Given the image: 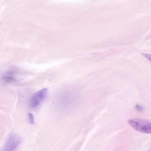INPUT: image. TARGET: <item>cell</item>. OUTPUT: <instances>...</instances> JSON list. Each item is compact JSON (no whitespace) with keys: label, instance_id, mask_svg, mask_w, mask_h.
Returning a JSON list of instances; mask_svg holds the SVG:
<instances>
[{"label":"cell","instance_id":"277c9868","mask_svg":"<svg viewBox=\"0 0 151 151\" xmlns=\"http://www.w3.org/2000/svg\"><path fill=\"white\" fill-rule=\"evenodd\" d=\"M3 79L5 81L7 82H12L15 80L13 77L10 76L4 77L3 78Z\"/></svg>","mask_w":151,"mask_h":151},{"label":"cell","instance_id":"3957f363","mask_svg":"<svg viewBox=\"0 0 151 151\" xmlns=\"http://www.w3.org/2000/svg\"><path fill=\"white\" fill-rule=\"evenodd\" d=\"M47 91V88H45L40 90L33 95L30 101L32 107H36L40 104L45 97Z\"/></svg>","mask_w":151,"mask_h":151},{"label":"cell","instance_id":"5b68a950","mask_svg":"<svg viewBox=\"0 0 151 151\" xmlns=\"http://www.w3.org/2000/svg\"><path fill=\"white\" fill-rule=\"evenodd\" d=\"M28 114L29 120L30 123L32 124H34V116L33 114L32 113H28Z\"/></svg>","mask_w":151,"mask_h":151},{"label":"cell","instance_id":"7a4b0ae2","mask_svg":"<svg viewBox=\"0 0 151 151\" xmlns=\"http://www.w3.org/2000/svg\"><path fill=\"white\" fill-rule=\"evenodd\" d=\"M21 137L18 135L13 134L10 135L7 139L4 147V150L11 151L15 149L20 144Z\"/></svg>","mask_w":151,"mask_h":151},{"label":"cell","instance_id":"6da1fadb","mask_svg":"<svg viewBox=\"0 0 151 151\" xmlns=\"http://www.w3.org/2000/svg\"><path fill=\"white\" fill-rule=\"evenodd\" d=\"M129 124L134 129L145 133L151 134V122L140 119L133 118L128 121Z\"/></svg>","mask_w":151,"mask_h":151},{"label":"cell","instance_id":"8992f818","mask_svg":"<svg viewBox=\"0 0 151 151\" xmlns=\"http://www.w3.org/2000/svg\"><path fill=\"white\" fill-rule=\"evenodd\" d=\"M142 55L151 62V55L148 53H142Z\"/></svg>","mask_w":151,"mask_h":151}]
</instances>
